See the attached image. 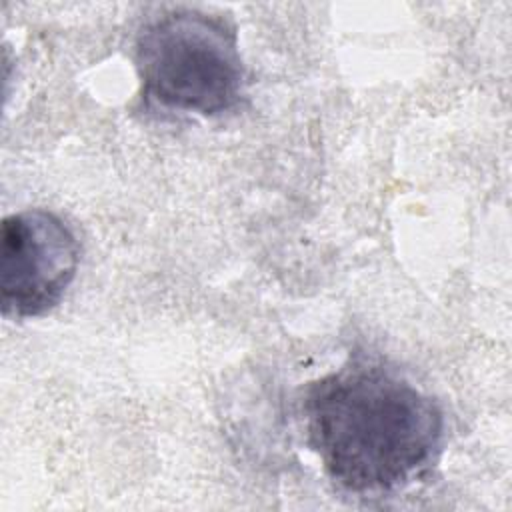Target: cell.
<instances>
[{
  "label": "cell",
  "instance_id": "cell-1",
  "mask_svg": "<svg viewBox=\"0 0 512 512\" xmlns=\"http://www.w3.org/2000/svg\"><path fill=\"white\" fill-rule=\"evenodd\" d=\"M306 442L326 476L354 494L398 490L438 456L444 416L396 370L350 360L308 384L302 402Z\"/></svg>",
  "mask_w": 512,
  "mask_h": 512
},
{
  "label": "cell",
  "instance_id": "cell-2",
  "mask_svg": "<svg viewBox=\"0 0 512 512\" xmlns=\"http://www.w3.org/2000/svg\"><path fill=\"white\" fill-rule=\"evenodd\" d=\"M142 96L166 110L216 116L244 94V64L234 28L200 10H172L136 40Z\"/></svg>",
  "mask_w": 512,
  "mask_h": 512
},
{
  "label": "cell",
  "instance_id": "cell-3",
  "mask_svg": "<svg viewBox=\"0 0 512 512\" xmlns=\"http://www.w3.org/2000/svg\"><path fill=\"white\" fill-rule=\"evenodd\" d=\"M78 262V240L54 212L6 216L0 232L2 314L30 318L50 312L72 284Z\"/></svg>",
  "mask_w": 512,
  "mask_h": 512
}]
</instances>
